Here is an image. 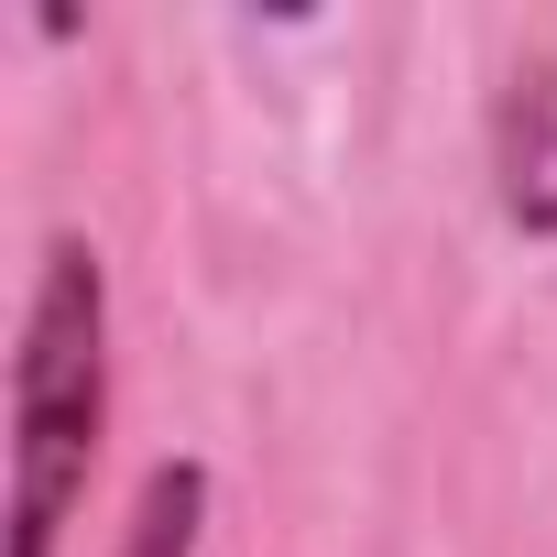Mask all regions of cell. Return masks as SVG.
Here are the masks:
<instances>
[{"instance_id":"obj_1","label":"cell","mask_w":557,"mask_h":557,"mask_svg":"<svg viewBox=\"0 0 557 557\" xmlns=\"http://www.w3.org/2000/svg\"><path fill=\"white\" fill-rule=\"evenodd\" d=\"M110 426V273L77 230L45 240L12 350V557H55Z\"/></svg>"},{"instance_id":"obj_2","label":"cell","mask_w":557,"mask_h":557,"mask_svg":"<svg viewBox=\"0 0 557 557\" xmlns=\"http://www.w3.org/2000/svg\"><path fill=\"white\" fill-rule=\"evenodd\" d=\"M492 197L524 240H557V45L524 55L492 99Z\"/></svg>"},{"instance_id":"obj_3","label":"cell","mask_w":557,"mask_h":557,"mask_svg":"<svg viewBox=\"0 0 557 557\" xmlns=\"http://www.w3.org/2000/svg\"><path fill=\"white\" fill-rule=\"evenodd\" d=\"M197 524H208V470L164 459V470H143V503H132L110 557H197Z\"/></svg>"}]
</instances>
